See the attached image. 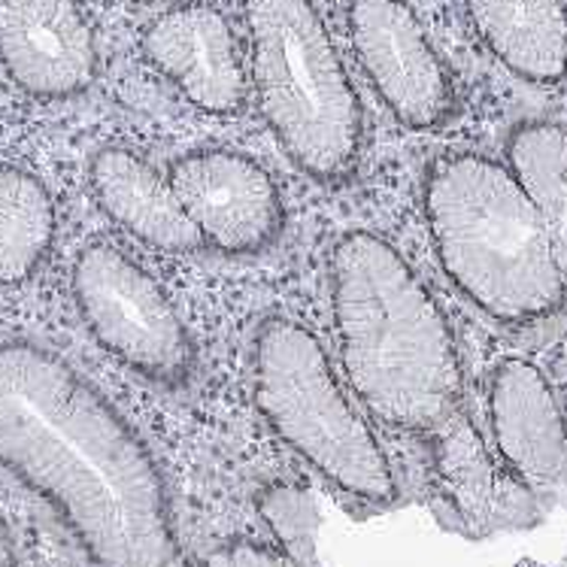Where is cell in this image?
<instances>
[{"label":"cell","mask_w":567,"mask_h":567,"mask_svg":"<svg viewBox=\"0 0 567 567\" xmlns=\"http://www.w3.org/2000/svg\"><path fill=\"white\" fill-rule=\"evenodd\" d=\"M0 471L55 516L85 567H197L150 443L28 340L0 343Z\"/></svg>","instance_id":"cell-1"},{"label":"cell","mask_w":567,"mask_h":567,"mask_svg":"<svg viewBox=\"0 0 567 567\" xmlns=\"http://www.w3.org/2000/svg\"><path fill=\"white\" fill-rule=\"evenodd\" d=\"M331 307L349 382L382 425L425 437L462 410L450 322L389 240L368 231L337 240Z\"/></svg>","instance_id":"cell-2"},{"label":"cell","mask_w":567,"mask_h":567,"mask_svg":"<svg viewBox=\"0 0 567 567\" xmlns=\"http://www.w3.org/2000/svg\"><path fill=\"white\" fill-rule=\"evenodd\" d=\"M425 219L446 277L488 316L532 322L565 303L544 221L507 164L441 158L425 179Z\"/></svg>","instance_id":"cell-3"},{"label":"cell","mask_w":567,"mask_h":567,"mask_svg":"<svg viewBox=\"0 0 567 567\" xmlns=\"http://www.w3.org/2000/svg\"><path fill=\"white\" fill-rule=\"evenodd\" d=\"M246 34L258 110L279 146L319 183L349 179L364 118L313 0H246Z\"/></svg>","instance_id":"cell-4"},{"label":"cell","mask_w":567,"mask_h":567,"mask_svg":"<svg viewBox=\"0 0 567 567\" xmlns=\"http://www.w3.org/2000/svg\"><path fill=\"white\" fill-rule=\"evenodd\" d=\"M252 394L270 431L355 507L385 509L398 504V476L340 389L319 337L291 322L270 319L255 337Z\"/></svg>","instance_id":"cell-5"},{"label":"cell","mask_w":567,"mask_h":567,"mask_svg":"<svg viewBox=\"0 0 567 567\" xmlns=\"http://www.w3.org/2000/svg\"><path fill=\"white\" fill-rule=\"evenodd\" d=\"M73 301L101 347L162 385L188 380L195 343L167 291L113 244H89L73 261Z\"/></svg>","instance_id":"cell-6"},{"label":"cell","mask_w":567,"mask_h":567,"mask_svg":"<svg viewBox=\"0 0 567 567\" xmlns=\"http://www.w3.org/2000/svg\"><path fill=\"white\" fill-rule=\"evenodd\" d=\"M347 28L364 76L398 122L429 131L452 116L450 70L406 0H349Z\"/></svg>","instance_id":"cell-7"},{"label":"cell","mask_w":567,"mask_h":567,"mask_svg":"<svg viewBox=\"0 0 567 567\" xmlns=\"http://www.w3.org/2000/svg\"><path fill=\"white\" fill-rule=\"evenodd\" d=\"M425 443L431 498L446 528L488 537L509 528H532L540 519L544 504L509 471L495 443L483 437L464 410H455L425 434Z\"/></svg>","instance_id":"cell-8"},{"label":"cell","mask_w":567,"mask_h":567,"mask_svg":"<svg viewBox=\"0 0 567 567\" xmlns=\"http://www.w3.org/2000/svg\"><path fill=\"white\" fill-rule=\"evenodd\" d=\"M171 186L204 246L252 255L282 231V197L261 164L231 150H197L171 164Z\"/></svg>","instance_id":"cell-9"},{"label":"cell","mask_w":567,"mask_h":567,"mask_svg":"<svg viewBox=\"0 0 567 567\" xmlns=\"http://www.w3.org/2000/svg\"><path fill=\"white\" fill-rule=\"evenodd\" d=\"M0 68L40 101L82 94L97 76V40L76 0H0Z\"/></svg>","instance_id":"cell-10"},{"label":"cell","mask_w":567,"mask_h":567,"mask_svg":"<svg viewBox=\"0 0 567 567\" xmlns=\"http://www.w3.org/2000/svg\"><path fill=\"white\" fill-rule=\"evenodd\" d=\"M492 443L534 498L567 509V419L532 361H501L488 382Z\"/></svg>","instance_id":"cell-11"},{"label":"cell","mask_w":567,"mask_h":567,"mask_svg":"<svg viewBox=\"0 0 567 567\" xmlns=\"http://www.w3.org/2000/svg\"><path fill=\"white\" fill-rule=\"evenodd\" d=\"M143 59L207 116H237L249 73L231 22L209 3H183L152 19L140 40Z\"/></svg>","instance_id":"cell-12"},{"label":"cell","mask_w":567,"mask_h":567,"mask_svg":"<svg viewBox=\"0 0 567 567\" xmlns=\"http://www.w3.org/2000/svg\"><path fill=\"white\" fill-rule=\"evenodd\" d=\"M94 200L118 228L162 252H197L204 240L188 221L171 179L125 146H106L89 167Z\"/></svg>","instance_id":"cell-13"},{"label":"cell","mask_w":567,"mask_h":567,"mask_svg":"<svg viewBox=\"0 0 567 567\" xmlns=\"http://www.w3.org/2000/svg\"><path fill=\"white\" fill-rule=\"evenodd\" d=\"M476 37L525 82L556 85L567 76L565 0H464Z\"/></svg>","instance_id":"cell-14"},{"label":"cell","mask_w":567,"mask_h":567,"mask_svg":"<svg viewBox=\"0 0 567 567\" xmlns=\"http://www.w3.org/2000/svg\"><path fill=\"white\" fill-rule=\"evenodd\" d=\"M55 200L43 179L0 162V286H22L55 244Z\"/></svg>","instance_id":"cell-15"},{"label":"cell","mask_w":567,"mask_h":567,"mask_svg":"<svg viewBox=\"0 0 567 567\" xmlns=\"http://www.w3.org/2000/svg\"><path fill=\"white\" fill-rule=\"evenodd\" d=\"M507 167L544 221L567 286V127L528 122L507 140Z\"/></svg>","instance_id":"cell-16"},{"label":"cell","mask_w":567,"mask_h":567,"mask_svg":"<svg viewBox=\"0 0 567 567\" xmlns=\"http://www.w3.org/2000/svg\"><path fill=\"white\" fill-rule=\"evenodd\" d=\"M0 567H19V556H16V540L7 519L0 516Z\"/></svg>","instance_id":"cell-17"},{"label":"cell","mask_w":567,"mask_h":567,"mask_svg":"<svg viewBox=\"0 0 567 567\" xmlns=\"http://www.w3.org/2000/svg\"><path fill=\"white\" fill-rule=\"evenodd\" d=\"M131 3H158V0H131Z\"/></svg>","instance_id":"cell-18"}]
</instances>
